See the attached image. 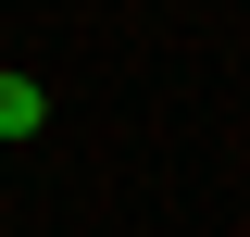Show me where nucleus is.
Returning a JSON list of instances; mask_svg holds the SVG:
<instances>
[{"mask_svg": "<svg viewBox=\"0 0 250 237\" xmlns=\"http://www.w3.org/2000/svg\"><path fill=\"white\" fill-rule=\"evenodd\" d=\"M38 125H50V88L38 75H0V150H25Z\"/></svg>", "mask_w": 250, "mask_h": 237, "instance_id": "obj_1", "label": "nucleus"}]
</instances>
